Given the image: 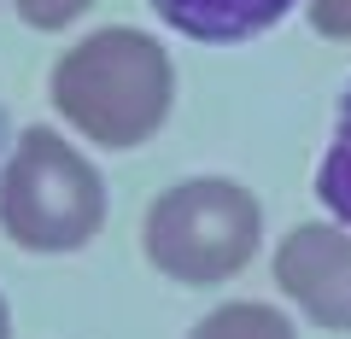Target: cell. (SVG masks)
<instances>
[{
	"label": "cell",
	"mask_w": 351,
	"mask_h": 339,
	"mask_svg": "<svg viewBox=\"0 0 351 339\" xmlns=\"http://www.w3.org/2000/svg\"><path fill=\"white\" fill-rule=\"evenodd\" d=\"M47 94L82 140L129 152V147H147L170 123L176 64L158 36L129 29V24H106L59 53Z\"/></svg>",
	"instance_id": "obj_1"
},
{
	"label": "cell",
	"mask_w": 351,
	"mask_h": 339,
	"mask_svg": "<svg viewBox=\"0 0 351 339\" xmlns=\"http://www.w3.org/2000/svg\"><path fill=\"white\" fill-rule=\"evenodd\" d=\"M0 228L36 258L82 251L106 228V176L59 129H24L0 164Z\"/></svg>",
	"instance_id": "obj_2"
},
{
	"label": "cell",
	"mask_w": 351,
	"mask_h": 339,
	"mask_svg": "<svg viewBox=\"0 0 351 339\" xmlns=\"http://www.w3.org/2000/svg\"><path fill=\"white\" fill-rule=\"evenodd\" d=\"M263 205L234 176H188L147 205L141 251L164 281L182 287H223L258 258Z\"/></svg>",
	"instance_id": "obj_3"
},
{
	"label": "cell",
	"mask_w": 351,
	"mask_h": 339,
	"mask_svg": "<svg viewBox=\"0 0 351 339\" xmlns=\"http://www.w3.org/2000/svg\"><path fill=\"white\" fill-rule=\"evenodd\" d=\"M276 287L322 334H351V228L299 223L276 246Z\"/></svg>",
	"instance_id": "obj_4"
},
{
	"label": "cell",
	"mask_w": 351,
	"mask_h": 339,
	"mask_svg": "<svg viewBox=\"0 0 351 339\" xmlns=\"http://www.w3.org/2000/svg\"><path fill=\"white\" fill-rule=\"evenodd\" d=\"M158 24H170L176 36L205 41V47H240L258 41L263 29H276L299 0H147Z\"/></svg>",
	"instance_id": "obj_5"
},
{
	"label": "cell",
	"mask_w": 351,
	"mask_h": 339,
	"mask_svg": "<svg viewBox=\"0 0 351 339\" xmlns=\"http://www.w3.org/2000/svg\"><path fill=\"white\" fill-rule=\"evenodd\" d=\"M188 339H299L293 322L276 310V304H258V299H234V304H217L193 322Z\"/></svg>",
	"instance_id": "obj_6"
},
{
	"label": "cell",
	"mask_w": 351,
	"mask_h": 339,
	"mask_svg": "<svg viewBox=\"0 0 351 339\" xmlns=\"http://www.w3.org/2000/svg\"><path fill=\"white\" fill-rule=\"evenodd\" d=\"M316 199L328 205L339 228H351V82L339 94V117H334V140L322 152V170H316Z\"/></svg>",
	"instance_id": "obj_7"
},
{
	"label": "cell",
	"mask_w": 351,
	"mask_h": 339,
	"mask_svg": "<svg viewBox=\"0 0 351 339\" xmlns=\"http://www.w3.org/2000/svg\"><path fill=\"white\" fill-rule=\"evenodd\" d=\"M12 6H18V18L29 29H71L94 0H12Z\"/></svg>",
	"instance_id": "obj_8"
},
{
	"label": "cell",
	"mask_w": 351,
	"mask_h": 339,
	"mask_svg": "<svg viewBox=\"0 0 351 339\" xmlns=\"http://www.w3.org/2000/svg\"><path fill=\"white\" fill-rule=\"evenodd\" d=\"M311 6V29L328 41H351V0H304Z\"/></svg>",
	"instance_id": "obj_9"
},
{
	"label": "cell",
	"mask_w": 351,
	"mask_h": 339,
	"mask_svg": "<svg viewBox=\"0 0 351 339\" xmlns=\"http://www.w3.org/2000/svg\"><path fill=\"white\" fill-rule=\"evenodd\" d=\"M6 152H12V112H6V100H0V164H6Z\"/></svg>",
	"instance_id": "obj_10"
},
{
	"label": "cell",
	"mask_w": 351,
	"mask_h": 339,
	"mask_svg": "<svg viewBox=\"0 0 351 339\" xmlns=\"http://www.w3.org/2000/svg\"><path fill=\"white\" fill-rule=\"evenodd\" d=\"M0 339H12V310H6V299H0Z\"/></svg>",
	"instance_id": "obj_11"
}]
</instances>
